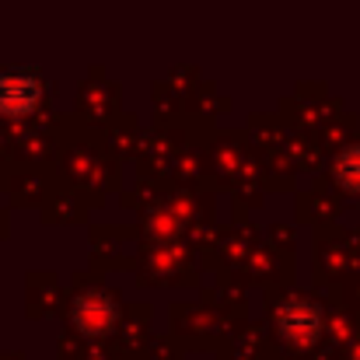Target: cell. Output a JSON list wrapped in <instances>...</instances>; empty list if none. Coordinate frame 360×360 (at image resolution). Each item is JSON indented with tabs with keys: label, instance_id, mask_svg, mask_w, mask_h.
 Returning <instances> with one entry per match:
<instances>
[{
	"label": "cell",
	"instance_id": "1",
	"mask_svg": "<svg viewBox=\"0 0 360 360\" xmlns=\"http://www.w3.org/2000/svg\"><path fill=\"white\" fill-rule=\"evenodd\" d=\"M39 102H42V88H39L35 74H21V70L0 74V116L25 120L39 109Z\"/></svg>",
	"mask_w": 360,
	"mask_h": 360
},
{
	"label": "cell",
	"instance_id": "2",
	"mask_svg": "<svg viewBox=\"0 0 360 360\" xmlns=\"http://www.w3.org/2000/svg\"><path fill=\"white\" fill-rule=\"evenodd\" d=\"M319 326H322V315L311 301L297 297V301H287L280 308V333L290 343H311L319 336Z\"/></svg>",
	"mask_w": 360,
	"mask_h": 360
},
{
	"label": "cell",
	"instance_id": "4",
	"mask_svg": "<svg viewBox=\"0 0 360 360\" xmlns=\"http://www.w3.org/2000/svg\"><path fill=\"white\" fill-rule=\"evenodd\" d=\"M336 179H340V186H347L350 193H360V143L347 147V150L336 158Z\"/></svg>",
	"mask_w": 360,
	"mask_h": 360
},
{
	"label": "cell",
	"instance_id": "3",
	"mask_svg": "<svg viewBox=\"0 0 360 360\" xmlns=\"http://www.w3.org/2000/svg\"><path fill=\"white\" fill-rule=\"evenodd\" d=\"M116 322V304L102 294H84L74 304V326L84 336H105Z\"/></svg>",
	"mask_w": 360,
	"mask_h": 360
}]
</instances>
